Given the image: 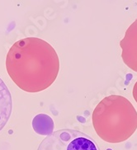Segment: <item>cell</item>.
<instances>
[{"mask_svg": "<svg viewBox=\"0 0 137 150\" xmlns=\"http://www.w3.org/2000/svg\"><path fill=\"white\" fill-rule=\"evenodd\" d=\"M6 69L20 89L30 93L50 87L60 71V59L48 42L27 37L15 42L6 57Z\"/></svg>", "mask_w": 137, "mask_h": 150, "instance_id": "1", "label": "cell"}, {"mask_svg": "<svg viewBox=\"0 0 137 150\" xmlns=\"http://www.w3.org/2000/svg\"><path fill=\"white\" fill-rule=\"evenodd\" d=\"M93 128L103 141L118 144L127 140L137 129V111L127 98L104 97L93 110Z\"/></svg>", "mask_w": 137, "mask_h": 150, "instance_id": "2", "label": "cell"}, {"mask_svg": "<svg viewBox=\"0 0 137 150\" xmlns=\"http://www.w3.org/2000/svg\"><path fill=\"white\" fill-rule=\"evenodd\" d=\"M37 150H101L92 137L77 129L54 131L41 141Z\"/></svg>", "mask_w": 137, "mask_h": 150, "instance_id": "3", "label": "cell"}, {"mask_svg": "<svg viewBox=\"0 0 137 150\" xmlns=\"http://www.w3.org/2000/svg\"><path fill=\"white\" fill-rule=\"evenodd\" d=\"M120 46L124 64L137 72V19L126 30L124 38L120 41Z\"/></svg>", "mask_w": 137, "mask_h": 150, "instance_id": "4", "label": "cell"}, {"mask_svg": "<svg viewBox=\"0 0 137 150\" xmlns=\"http://www.w3.org/2000/svg\"><path fill=\"white\" fill-rule=\"evenodd\" d=\"M13 110V99L7 85L0 78V131L7 125Z\"/></svg>", "mask_w": 137, "mask_h": 150, "instance_id": "5", "label": "cell"}, {"mask_svg": "<svg viewBox=\"0 0 137 150\" xmlns=\"http://www.w3.org/2000/svg\"><path fill=\"white\" fill-rule=\"evenodd\" d=\"M132 95L135 101L137 103V82L135 83L134 87H133V90H132Z\"/></svg>", "mask_w": 137, "mask_h": 150, "instance_id": "6", "label": "cell"}]
</instances>
